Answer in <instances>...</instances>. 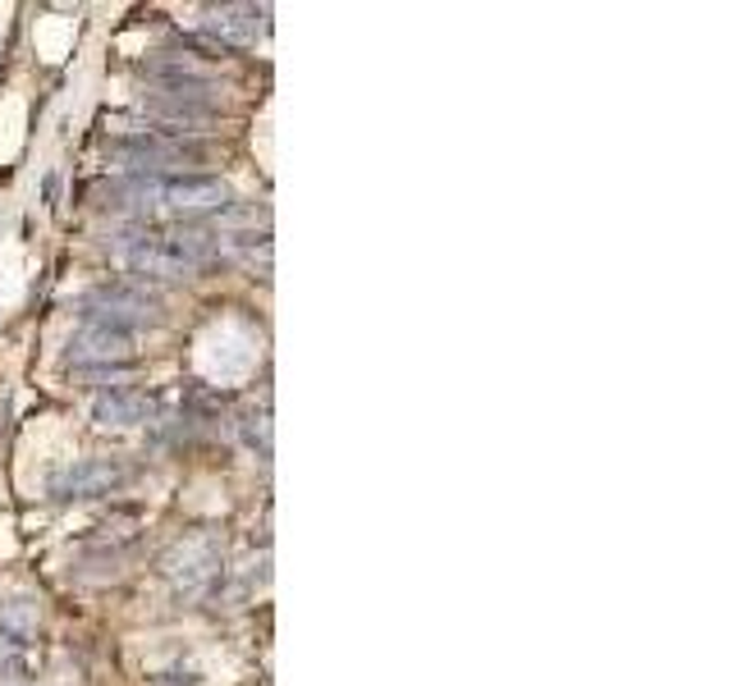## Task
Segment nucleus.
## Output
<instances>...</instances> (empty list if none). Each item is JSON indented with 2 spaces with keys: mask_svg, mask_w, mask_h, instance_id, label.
<instances>
[{
  "mask_svg": "<svg viewBox=\"0 0 733 686\" xmlns=\"http://www.w3.org/2000/svg\"><path fill=\"white\" fill-rule=\"evenodd\" d=\"M128 353H133V334L96 330V325H83L79 339L70 343V362L79 371H87V366H124Z\"/></svg>",
  "mask_w": 733,
  "mask_h": 686,
  "instance_id": "obj_5",
  "label": "nucleus"
},
{
  "mask_svg": "<svg viewBox=\"0 0 733 686\" xmlns=\"http://www.w3.org/2000/svg\"><path fill=\"white\" fill-rule=\"evenodd\" d=\"M152 398L143 389H106L92 403V422L96 426H143L152 422Z\"/></svg>",
  "mask_w": 733,
  "mask_h": 686,
  "instance_id": "obj_7",
  "label": "nucleus"
},
{
  "mask_svg": "<svg viewBox=\"0 0 733 686\" xmlns=\"http://www.w3.org/2000/svg\"><path fill=\"white\" fill-rule=\"evenodd\" d=\"M87 302H96V306H124V312H156L161 306V298L152 293V289H143V284H128V280H115V284H102Z\"/></svg>",
  "mask_w": 733,
  "mask_h": 686,
  "instance_id": "obj_9",
  "label": "nucleus"
},
{
  "mask_svg": "<svg viewBox=\"0 0 733 686\" xmlns=\"http://www.w3.org/2000/svg\"><path fill=\"white\" fill-rule=\"evenodd\" d=\"M111 156L124 160L128 169H152V175H156L161 165H203L211 156V147L207 143H193V137H165V133L147 128V133L115 137Z\"/></svg>",
  "mask_w": 733,
  "mask_h": 686,
  "instance_id": "obj_1",
  "label": "nucleus"
},
{
  "mask_svg": "<svg viewBox=\"0 0 733 686\" xmlns=\"http://www.w3.org/2000/svg\"><path fill=\"white\" fill-rule=\"evenodd\" d=\"M266 28V10H252V6H225V10H211V23H207V42H220L225 46H248L261 38Z\"/></svg>",
  "mask_w": 733,
  "mask_h": 686,
  "instance_id": "obj_6",
  "label": "nucleus"
},
{
  "mask_svg": "<svg viewBox=\"0 0 733 686\" xmlns=\"http://www.w3.org/2000/svg\"><path fill=\"white\" fill-rule=\"evenodd\" d=\"M143 106L165 124H184L188 133H193V124H207L220 111V106H211V101H184V96H161V92H152Z\"/></svg>",
  "mask_w": 733,
  "mask_h": 686,
  "instance_id": "obj_8",
  "label": "nucleus"
},
{
  "mask_svg": "<svg viewBox=\"0 0 733 686\" xmlns=\"http://www.w3.org/2000/svg\"><path fill=\"white\" fill-rule=\"evenodd\" d=\"M124 480H128L124 458H79L51 476V495L55 499H96V495L120 490Z\"/></svg>",
  "mask_w": 733,
  "mask_h": 686,
  "instance_id": "obj_3",
  "label": "nucleus"
},
{
  "mask_svg": "<svg viewBox=\"0 0 733 686\" xmlns=\"http://www.w3.org/2000/svg\"><path fill=\"white\" fill-rule=\"evenodd\" d=\"M115 257L133 274H152V280H188V274H197L171 243H165V233H133L124 243H115Z\"/></svg>",
  "mask_w": 733,
  "mask_h": 686,
  "instance_id": "obj_4",
  "label": "nucleus"
},
{
  "mask_svg": "<svg viewBox=\"0 0 733 686\" xmlns=\"http://www.w3.org/2000/svg\"><path fill=\"white\" fill-rule=\"evenodd\" d=\"M161 572L171 576L175 586H184L188 595L207 591L211 581L220 576V536L216 531H193V536L175 540L171 549H165Z\"/></svg>",
  "mask_w": 733,
  "mask_h": 686,
  "instance_id": "obj_2",
  "label": "nucleus"
}]
</instances>
